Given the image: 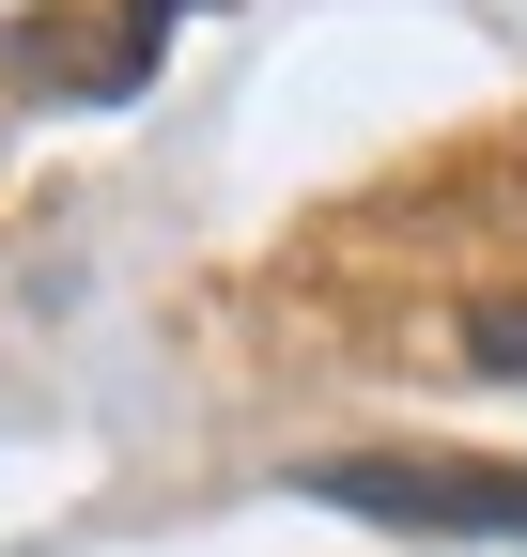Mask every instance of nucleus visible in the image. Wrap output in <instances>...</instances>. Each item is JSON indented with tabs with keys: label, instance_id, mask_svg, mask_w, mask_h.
<instances>
[{
	"label": "nucleus",
	"instance_id": "3",
	"mask_svg": "<svg viewBox=\"0 0 527 557\" xmlns=\"http://www.w3.org/2000/svg\"><path fill=\"white\" fill-rule=\"evenodd\" d=\"M450 357H466L481 387H527V295H512V310H466V341H450Z\"/></svg>",
	"mask_w": 527,
	"mask_h": 557
},
{
	"label": "nucleus",
	"instance_id": "1",
	"mask_svg": "<svg viewBox=\"0 0 527 557\" xmlns=\"http://www.w3.org/2000/svg\"><path fill=\"white\" fill-rule=\"evenodd\" d=\"M295 480L404 542H527V465H481V449H326Z\"/></svg>",
	"mask_w": 527,
	"mask_h": 557
},
{
	"label": "nucleus",
	"instance_id": "2",
	"mask_svg": "<svg viewBox=\"0 0 527 557\" xmlns=\"http://www.w3.org/2000/svg\"><path fill=\"white\" fill-rule=\"evenodd\" d=\"M171 16H203V0H124L109 47H94V94H140V62H156V32H171Z\"/></svg>",
	"mask_w": 527,
	"mask_h": 557
}]
</instances>
